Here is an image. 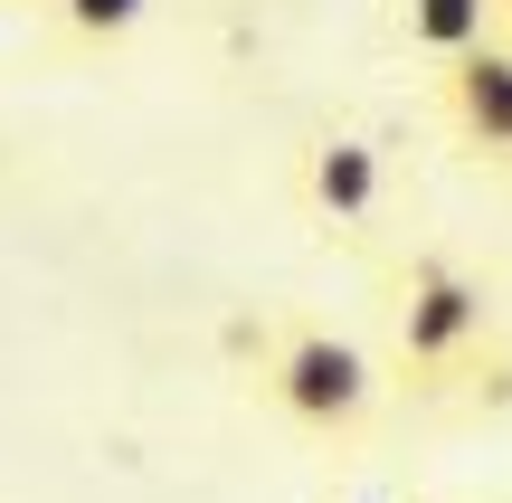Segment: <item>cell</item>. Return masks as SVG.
<instances>
[{
    "label": "cell",
    "mask_w": 512,
    "mask_h": 503,
    "mask_svg": "<svg viewBox=\"0 0 512 503\" xmlns=\"http://www.w3.org/2000/svg\"><path fill=\"white\" fill-rule=\"evenodd\" d=\"M380 380L408 409L475 418L512 399V333L503 285L456 247H399L380 257Z\"/></svg>",
    "instance_id": "1"
},
{
    "label": "cell",
    "mask_w": 512,
    "mask_h": 503,
    "mask_svg": "<svg viewBox=\"0 0 512 503\" xmlns=\"http://www.w3.org/2000/svg\"><path fill=\"white\" fill-rule=\"evenodd\" d=\"M256 399H266L294 437L351 447V437L370 428V409L389 399V380H380V352H361L351 333H332V323H313V314H285L266 333V352H256Z\"/></svg>",
    "instance_id": "2"
},
{
    "label": "cell",
    "mask_w": 512,
    "mask_h": 503,
    "mask_svg": "<svg viewBox=\"0 0 512 503\" xmlns=\"http://www.w3.org/2000/svg\"><path fill=\"white\" fill-rule=\"evenodd\" d=\"M294 209H304L313 238L370 257L380 228H389V152L370 143V133H351V124H323L294 152Z\"/></svg>",
    "instance_id": "3"
},
{
    "label": "cell",
    "mask_w": 512,
    "mask_h": 503,
    "mask_svg": "<svg viewBox=\"0 0 512 503\" xmlns=\"http://www.w3.org/2000/svg\"><path fill=\"white\" fill-rule=\"evenodd\" d=\"M437 124L475 171L512 181V38H484L475 57L437 67Z\"/></svg>",
    "instance_id": "4"
},
{
    "label": "cell",
    "mask_w": 512,
    "mask_h": 503,
    "mask_svg": "<svg viewBox=\"0 0 512 503\" xmlns=\"http://www.w3.org/2000/svg\"><path fill=\"white\" fill-rule=\"evenodd\" d=\"M152 0H57L48 29H57V57H76V67H105V57H124L133 38H143Z\"/></svg>",
    "instance_id": "5"
},
{
    "label": "cell",
    "mask_w": 512,
    "mask_h": 503,
    "mask_svg": "<svg viewBox=\"0 0 512 503\" xmlns=\"http://www.w3.org/2000/svg\"><path fill=\"white\" fill-rule=\"evenodd\" d=\"M399 38L427 67H456L494 38V0H399Z\"/></svg>",
    "instance_id": "6"
},
{
    "label": "cell",
    "mask_w": 512,
    "mask_h": 503,
    "mask_svg": "<svg viewBox=\"0 0 512 503\" xmlns=\"http://www.w3.org/2000/svg\"><path fill=\"white\" fill-rule=\"evenodd\" d=\"M494 38H512V0H494Z\"/></svg>",
    "instance_id": "7"
},
{
    "label": "cell",
    "mask_w": 512,
    "mask_h": 503,
    "mask_svg": "<svg viewBox=\"0 0 512 503\" xmlns=\"http://www.w3.org/2000/svg\"><path fill=\"white\" fill-rule=\"evenodd\" d=\"M10 10H38V19H48V10H57V0H10Z\"/></svg>",
    "instance_id": "8"
}]
</instances>
